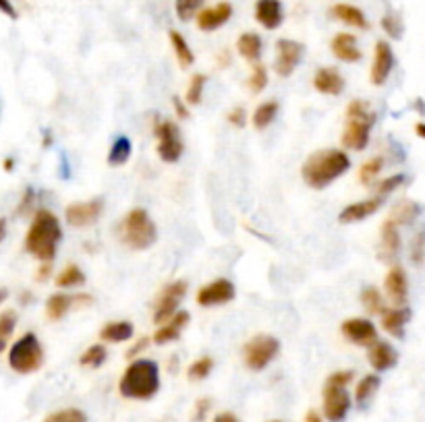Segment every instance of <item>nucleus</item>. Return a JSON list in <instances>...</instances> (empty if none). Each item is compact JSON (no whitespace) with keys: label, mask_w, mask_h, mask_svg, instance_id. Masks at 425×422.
Returning <instances> with one entry per match:
<instances>
[{"label":"nucleus","mask_w":425,"mask_h":422,"mask_svg":"<svg viewBox=\"0 0 425 422\" xmlns=\"http://www.w3.org/2000/svg\"><path fill=\"white\" fill-rule=\"evenodd\" d=\"M63 240L61 220L50 210H38L25 234V251L40 263H52Z\"/></svg>","instance_id":"1"},{"label":"nucleus","mask_w":425,"mask_h":422,"mask_svg":"<svg viewBox=\"0 0 425 422\" xmlns=\"http://www.w3.org/2000/svg\"><path fill=\"white\" fill-rule=\"evenodd\" d=\"M349 168L351 160L344 153V149H319L303 162L301 176L307 187L319 190L339 180L342 174L349 172Z\"/></svg>","instance_id":"2"},{"label":"nucleus","mask_w":425,"mask_h":422,"mask_svg":"<svg viewBox=\"0 0 425 422\" xmlns=\"http://www.w3.org/2000/svg\"><path fill=\"white\" fill-rule=\"evenodd\" d=\"M119 391L127 400H151L160 391V369L154 360L137 359L125 369Z\"/></svg>","instance_id":"3"},{"label":"nucleus","mask_w":425,"mask_h":422,"mask_svg":"<svg viewBox=\"0 0 425 422\" xmlns=\"http://www.w3.org/2000/svg\"><path fill=\"white\" fill-rule=\"evenodd\" d=\"M376 123V114L365 100H353L346 106V123L340 135V143L346 149L361 151L367 148L371 127Z\"/></svg>","instance_id":"4"},{"label":"nucleus","mask_w":425,"mask_h":422,"mask_svg":"<svg viewBox=\"0 0 425 422\" xmlns=\"http://www.w3.org/2000/svg\"><path fill=\"white\" fill-rule=\"evenodd\" d=\"M119 234H121L123 245L129 247V249H133V251H146L158 240L156 224L151 222L148 211L141 210V207L131 210L123 217Z\"/></svg>","instance_id":"5"},{"label":"nucleus","mask_w":425,"mask_h":422,"mask_svg":"<svg viewBox=\"0 0 425 422\" xmlns=\"http://www.w3.org/2000/svg\"><path fill=\"white\" fill-rule=\"evenodd\" d=\"M44 364V348L42 341L36 334L27 331L17 339L11 350H9V366L17 375H31L40 371Z\"/></svg>","instance_id":"6"},{"label":"nucleus","mask_w":425,"mask_h":422,"mask_svg":"<svg viewBox=\"0 0 425 422\" xmlns=\"http://www.w3.org/2000/svg\"><path fill=\"white\" fill-rule=\"evenodd\" d=\"M280 352V341L270 334H257L243 346V362L251 371H264Z\"/></svg>","instance_id":"7"},{"label":"nucleus","mask_w":425,"mask_h":422,"mask_svg":"<svg viewBox=\"0 0 425 422\" xmlns=\"http://www.w3.org/2000/svg\"><path fill=\"white\" fill-rule=\"evenodd\" d=\"M154 135H156V139H158V143H156V153H158V158H160L162 162H166V164L179 162L181 155H183V149H185L179 127H176L174 123H170V120H162V123H156Z\"/></svg>","instance_id":"8"},{"label":"nucleus","mask_w":425,"mask_h":422,"mask_svg":"<svg viewBox=\"0 0 425 422\" xmlns=\"http://www.w3.org/2000/svg\"><path fill=\"white\" fill-rule=\"evenodd\" d=\"M185 294H187V282L176 279L166 284L154 300V323L162 325L164 321H169L179 311V304L183 302Z\"/></svg>","instance_id":"9"},{"label":"nucleus","mask_w":425,"mask_h":422,"mask_svg":"<svg viewBox=\"0 0 425 422\" xmlns=\"http://www.w3.org/2000/svg\"><path fill=\"white\" fill-rule=\"evenodd\" d=\"M102 213H104V199L96 197L89 201H75V203L66 205L64 220L73 228H87V226L96 224Z\"/></svg>","instance_id":"10"},{"label":"nucleus","mask_w":425,"mask_h":422,"mask_svg":"<svg viewBox=\"0 0 425 422\" xmlns=\"http://www.w3.org/2000/svg\"><path fill=\"white\" fill-rule=\"evenodd\" d=\"M351 410V396L346 387L328 383L324 385V416L330 422H342Z\"/></svg>","instance_id":"11"},{"label":"nucleus","mask_w":425,"mask_h":422,"mask_svg":"<svg viewBox=\"0 0 425 422\" xmlns=\"http://www.w3.org/2000/svg\"><path fill=\"white\" fill-rule=\"evenodd\" d=\"M305 48L303 43L295 42V40H278L276 42V63H274V71L278 77H291L295 73L299 63L303 61Z\"/></svg>","instance_id":"12"},{"label":"nucleus","mask_w":425,"mask_h":422,"mask_svg":"<svg viewBox=\"0 0 425 422\" xmlns=\"http://www.w3.org/2000/svg\"><path fill=\"white\" fill-rule=\"evenodd\" d=\"M340 331H342V336L349 339L351 344L363 346V348H369L378 339L376 325L369 319H363V316H353V319L342 321Z\"/></svg>","instance_id":"13"},{"label":"nucleus","mask_w":425,"mask_h":422,"mask_svg":"<svg viewBox=\"0 0 425 422\" xmlns=\"http://www.w3.org/2000/svg\"><path fill=\"white\" fill-rule=\"evenodd\" d=\"M236 294L233 282L229 279H214L210 284L201 286L199 292H197V304L204 307V309H212L218 304H226L231 302Z\"/></svg>","instance_id":"14"},{"label":"nucleus","mask_w":425,"mask_h":422,"mask_svg":"<svg viewBox=\"0 0 425 422\" xmlns=\"http://www.w3.org/2000/svg\"><path fill=\"white\" fill-rule=\"evenodd\" d=\"M394 68V52L390 48V43L384 42H376V48H374V63H371V71H369V81L371 85H384L388 81L390 73Z\"/></svg>","instance_id":"15"},{"label":"nucleus","mask_w":425,"mask_h":422,"mask_svg":"<svg viewBox=\"0 0 425 422\" xmlns=\"http://www.w3.org/2000/svg\"><path fill=\"white\" fill-rule=\"evenodd\" d=\"M233 17V4L231 2H218L216 6L204 9L197 13V27L201 31H216Z\"/></svg>","instance_id":"16"},{"label":"nucleus","mask_w":425,"mask_h":422,"mask_svg":"<svg viewBox=\"0 0 425 422\" xmlns=\"http://www.w3.org/2000/svg\"><path fill=\"white\" fill-rule=\"evenodd\" d=\"M384 199L382 197H369V199H363V201H355L351 205H346L344 210L339 213L340 224H357L367 220L369 215H374L376 211L382 207Z\"/></svg>","instance_id":"17"},{"label":"nucleus","mask_w":425,"mask_h":422,"mask_svg":"<svg viewBox=\"0 0 425 422\" xmlns=\"http://www.w3.org/2000/svg\"><path fill=\"white\" fill-rule=\"evenodd\" d=\"M255 21L264 29L274 31L284 21V11L280 0H257L255 2Z\"/></svg>","instance_id":"18"},{"label":"nucleus","mask_w":425,"mask_h":422,"mask_svg":"<svg viewBox=\"0 0 425 422\" xmlns=\"http://www.w3.org/2000/svg\"><path fill=\"white\" fill-rule=\"evenodd\" d=\"M401 251V232L399 226L392 220H386L382 224V232H380V251L378 257L384 263H392Z\"/></svg>","instance_id":"19"},{"label":"nucleus","mask_w":425,"mask_h":422,"mask_svg":"<svg viewBox=\"0 0 425 422\" xmlns=\"http://www.w3.org/2000/svg\"><path fill=\"white\" fill-rule=\"evenodd\" d=\"M187 325H189V313L187 311H176L169 321H164L162 325H158V329H156V334H154L151 339L156 344H160V346L170 344V341L181 338V334L185 331Z\"/></svg>","instance_id":"20"},{"label":"nucleus","mask_w":425,"mask_h":422,"mask_svg":"<svg viewBox=\"0 0 425 422\" xmlns=\"http://www.w3.org/2000/svg\"><path fill=\"white\" fill-rule=\"evenodd\" d=\"M384 288H386V294L388 298L403 307L406 302V296H409V279H406V274L401 265H394L390 267V272L386 274V279H384Z\"/></svg>","instance_id":"21"},{"label":"nucleus","mask_w":425,"mask_h":422,"mask_svg":"<svg viewBox=\"0 0 425 422\" xmlns=\"http://www.w3.org/2000/svg\"><path fill=\"white\" fill-rule=\"evenodd\" d=\"M314 87L321 96H340L344 91V79L336 66H321L314 75Z\"/></svg>","instance_id":"22"},{"label":"nucleus","mask_w":425,"mask_h":422,"mask_svg":"<svg viewBox=\"0 0 425 422\" xmlns=\"http://www.w3.org/2000/svg\"><path fill=\"white\" fill-rule=\"evenodd\" d=\"M330 48H332V54L342 61V63H359L363 56V52L359 50V46H357V38L353 36V34H346V31H340L336 34L334 38H332V43H330Z\"/></svg>","instance_id":"23"},{"label":"nucleus","mask_w":425,"mask_h":422,"mask_svg":"<svg viewBox=\"0 0 425 422\" xmlns=\"http://www.w3.org/2000/svg\"><path fill=\"white\" fill-rule=\"evenodd\" d=\"M367 360H369V364H371L378 373H382V371L392 369V366L399 362V352H396L390 344H386V341H378V339H376V341L369 346Z\"/></svg>","instance_id":"24"},{"label":"nucleus","mask_w":425,"mask_h":422,"mask_svg":"<svg viewBox=\"0 0 425 422\" xmlns=\"http://www.w3.org/2000/svg\"><path fill=\"white\" fill-rule=\"evenodd\" d=\"M411 319V311L406 307L399 309H386L382 313V327L386 334H390L392 338H404V325Z\"/></svg>","instance_id":"25"},{"label":"nucleus","mask_w":425,"mask_h":422,"mask_svg":"<svg viewBox=\"0 0 425 422\" xmlns=\"http://www.w3.org/2000/svg\"><path fill=\"white\" fill-rule=\"evenodd\" d=\"M261 48H264V43H261V38L254 34V31H245V34H241L239 36V40H236V52H239V56L241 58H245L247 63H259V58H261Z\"/></svg>","instance_id":"26"},{"label":"nucleus","mask_w":425,"mask_h":422,"mask_svg":"<svg viewBox=\"0 0 425 422\" xmlns=\"http://www.w3.org/2000/svg\"><path fill=\"white\" fill-rule=\"evenodd\" d=\"M133 338V323L131 321H110L102 325L100 339L106 344H123Z\"/></svg>","instance_id":"27"},{"label":"nucleus","mask_w":425,"mask_h":422,"mask_svg":"<svg viewBox=\"0 0 425 422\" xmlns=\"http://www.w3.org/2000/svg\"><path fill=\"white\" fill-rule=\"evenodd\" d=\"M332 17L342 21L344 25L357 27V29H367L369 27L367 17L363 15L361 9H357L353 4H336V6H332Z\"/></svg>","instance_id":"28"},{"label":"nucleus","mask_w":425,"mask_h":422,"mask_svg":"<svg viewBox=\"0 0 425 422\" xmlns=\"http://www.w3.org/2000/svg\"><path fill=\"white\" fill-rule=\"evenodd\" d=\"M419 215H421V205H419L417 201L403 199L401 203L394 205V210H392L388 220H392L396 226H411Z\"/></svg>","instance_id":"29"},{"label":"nucleus","mask_w":425,"mask_h":422,"mask_svg":"<svg viewBox=\"0 0 425 422\" xmlns=\"http://www.w3.org/2000/svg\"><path fill=\"white\" fill-rule=\"evenodd\" d=\"M73 309H75V296L52 294L46 300V316L50 321H61Z\"/></svg>","instance_id":"30"},{"label":"nucleus","mask_w":425,"mask_h":422,"mask_svg":"<svg viewBox=\"0 0 425 422\" xmlns=\"http://www.w3.org/2000/svg\"><path fill=\"white\" fill-rule=\"evenodd\" d=\"M170 38V46H172V52H174V56H176V61L181 64V68H189L195 61V54H193L191 46L189 42L185 40V36L181 34V31H176V29H172L169 34Z\"/></svg>","instance_id":"31"},{"label":"nucleus","mask_w":425,"mask_h":422,"mask_svg":"<svg viewBox=\"0 0 425 422\" xmlns=\"http://www.w3.org/2000/svg\"><path fill=\"white\" fill-rule=\"evenodd\" d=\"M131 153H133V143H131V139L125 137V135H121V137L114 139L112 148L108 151V164L114 166V168L125 166L129 162V158H131Z\"/></svg>","instance_id":"32"},{"label":"nucleus","mask_w":425,"mask_h":422,"mask_svg":"<svg viewBox=\"0 0 425 422\" xmlns=\"http://www.w3.org/2000/svg\"><path fill=\"white\" fill-rule=\"evenodd\" d=\"M278 110H280V104H278L276 100H268V102H261V104L255 108L254 118H251L254 127L257 128V130H264V128L270 127V125H272V123L276 120Z\"/></svg>","instance_id":"33"},{"label":"nucleus","mask_w":425,"mask_h":422,"mask_svg":"<svg viewBox=\"0 0 425 422\" xmlns=\"http://www.w3.org/2000/svg\"><path fill=\"white\" fill-rule=\"evenodd\" d=\"M380 377L378 375H365L361 381H359V385H357V389H355V401L359 403V406H367V401L371 400L376 393H378V389H380Z\"/></svg>","instance_id":"34"},{"label":"nucleus","mask_w":425,"mask_h":422,"mask_svg":"<svg viewBox=\"0 0 425 422\" xmlns=\"http://www.w3.org/2000/svg\"><path fill=\"white\" fill-rule=\"evenodd\" d=\"M108 359V350L104 344H91L79 356V364L85 369H100Z\"/></svg>","instance_id":"35"},{"label":"nucleus","mask_w":425,"mask_h":422,"mask_svg":"<svg viewBox=\"0 0 425 422\" xmlns=\"http://www.w3.org/2000/svg\"><path fill=\"white\" fill-rule=\"evenodd\" d=\"M56 286L59 288H75V286H81L85 284V274L84 269L79 267V265H75V263H71V265H66L61 274L56 275Z\"/></svg>","instance_id":"36"},{"label":"nucleus","mask_w":425,"mask_h":422,"mask_svg":"<svg viewBox=\"0 0 425 422\" xmlns=\"http://www.w3.org/2000/svg\"><path fill=\"white\" fill-rule=\"evenodd\" d=\"M361 304L365 307V311H367L369 315H382L384 311H386L382 294H380V290L374 288V286L365 288L361 292Z\"/></svg>","instance_id":"37"},{"label":"nucleus","mask_w":425,"mask_h":422,"mask_svg":"<svg viewBox=\"0 0 425 422\" xmlns=\"http://www.w3.org/2000/svg\"><path fill=\"white\" fill-rule=\"evenodd\" d=\"M15 327H17V313H15V311H4V313H0V354L6 350L9 339L13 336Z\"/></svg>","instance_id":"38"},{"label":"nucleus","mask_w":425,"mask_h":422,"mask_svg":"<svg viewBox=\"0 0 425 422\" xmlns=\"http://www.w3.org/2000/svg\"><path fill=\"white\" fill-rule=\"evenodd\" d=\"M206 81H208V77L206 75H201V73H197V75H193L191 81L187 85V91H185V102L189 106H199L201 104V100H204V89H206Z\"/></svg>","instance_id":"39"},{"label":"nucleus","mask_w":425,"mask_h":422,"mask_svg":"<svg viewBox=\"0 0 425 422\" xmlns=\"http://www.w3.org/2000/svg\"><path fill=\"white\" fill-rule=\"evenodd\" d=\"M384 168V158L382 155H376V158H369L367 162H363L361 168H359V182L361 185H371L376 178H378V174L382 172Z\"/></svg>","instance_id":"40"},{"label":"nucleus","mask_w":425,"mask_h":422,"mask_svg":"<svg viewBox=\"0 0 425 422\" xmlns=\"http://www.w3.org/2000/svg\"><path fill=\"white\" fill-rule=\"evenodd\" d=\"M214 369V359L212 356H199L197 360H193L187 369V377L189 381H204L206 377H210Z\"/></svg>","instance_id":"41"},{"label":"nucleus","mask_w":425,"mask_h":422,"mask_svg":"<svg viewBox=\"0 0 425 422\" xmlns=\"http://www.w3.org/2000/svg\"><path fill=\"white\" fill-rule=\"evenodd\" d=\"M409 257H411V263L421 267L425 265V226L419 228L413 240H411V249H409Z\"/></svg>","instance_id":"42"},{"label":"nucleus","mask_w":425,"mask_h":422,"mask_svg":"<svg viewBox=\"0 0 425 422\" xmlns=\"http://www.w3.org/2000/svg\"><path fill=\"white\" fill-rule=\"evenodd\" d=\"M247 87L251 89V93H261L268 87V68L261 63H254L251 75L247 79Z\"/></svg>","instance_id":"43"},{"label":"nucleus","mask_w":425,"mask_h":422,"mask_svg":"<svg viewBox=\"0 0 425 422\" xmlns=\"http://www.w3.org/2000/svg\"><path fill=\"white\" fill-rule=\"evenodd\" d=\"M44 422H87V416L79 408H63V410L48 414Z\"/></svg>","instance_id":"44"},{"label":"nucleus","mask_w":425,"mask_h":422,"mask_svg":"<svg viewBox=\"0 0 425 422\" xmlns=\"http://www.w3.org/2000/svg\"><path fill=\"white\" fill-rule=\"evenodd\" d=\"M204 0H174V11L181 21H191L195 13L201 9Z\"/></svg>","instance_id":"45"},{"label":"nucleus","mask_w":425,"mask_h":422,"mask_svg":"<svg viewBox=\"0 0 425 422\" xmlns=\"http://www.w3.org/2000/svg\"><path fill=\"white\" fill-rule=\"evenodd\" d=\"M382 29L390 36V38H394V40H401L403 38V31H404V25L403 19L396 15V13H386L382 17Z\"/></svg>","instance_id":"46"},{"label":"nucleus","mask_w":425,"mask_h":422,"mask_svg":"<svg viewBox=\"0 0 425 422\" xmlns=\"http://www.w3.org/2000/svg\"><path fill=\"white\" fill-rule=\"evenodd\" d=\"M404 180H406V176L404 174H394V176H388V178H384L382 182L378 185V189H376V197H388L390 192H394V190H399L404 185Z\"/></svg>","instance_id":"47"},{"label":"nucleus","mask_w":425,"mask_h":422,"mask_svg":"<svg viewBox=\"0 0 425 422\" xmlns=\"http://www.w3.org/2000/svg\"><path fill=\"white\" fill-rule=\"evenodd\" d=\"M226 120H229V125H233V127H236V128L245 127V125H247V114H245V108H241V106L233 108V110L229 112Z\"/></svg>","instance_id":"48"},{"label":"nucleus","mask_w":425,"mask_h":422,"mask_svg":"<svg viewBox=\"0 0 425 422\" xmlns=\"http://www.w3.org/2000/svg\"><path fill=\"white\" fill-rule=\"evenodd\" d=\"M210 400L208 398H201V400L195 401V408H193V422H204V418L208 416V410H210Z\"/></svg>","instance_id":"49"},{"label":"nucleus","mask_w":425,"mask_h":422,"mask_svg":"<svg viewBox=\"0 0 425 422\" xmlns=\"http://www.w3.org/2000/svg\"><path fill=\"white\" fill-rule=\"evenodd\" d=\"M355 377V373L353 371H336V373H332L330 377H328V383H334V385H342V387H346L351 381Z\"/></svg>","instance_id":"50"},{"label":"nucleus","mask_w":425,"mask_h":422,"mask_svg":"<svg viewBox=\"0 0 425 422\" xmlns=\"http://www.w3.org/2000/svg\"><path fill=\"white\" fill-rule=\"evenodd\" d=\"M34 201H36V192H34V189H27L23 192V199L17 211H19V213H27V211L34 207Z\"/></svg>","instance_id":"51"},{"label":"nucleus","mask_w":425,"mask_h":422,"mask_svg":"<svg viewBox=\"0 0 425 422\" xmlns=\"http://www.w3.org/2000/svg\"><path fill=\"white\" fill-rule=\"evenodd\" d=\"M172 108H174V114L181 118V120H187L189 118V110H187V106L183 100H179L176 96L172 98Z\"/></svg>","instance_id":"52"},{"label":"nucleus","mask_w":425,"mask_h":422,"mask_svg":"<svg viewBox=\"0 0 425 422\" xmlns=\"http://www.w3.org/2000/svg\"><path fill=\"white\" fill-rule=\"evenodd\" d=\"M0 13H4V15L11 17V19H17V17H19L15 4H13L11 0H0Z\"/></svg>","instance_id":"53"},{"label":"nucleus","mask_w":425,"mask_h":422,"mask_svg":"<svg viewBox=\"0 0 425 422\" xmlns=\"http://www.w3.org/2000/svg\"><path fill=\"white\" fill-rule=\"evenodd\" d=\"M149 346V338H139L135 341V346L133 348H129L127 350V359H133V356H137L141 350H146Z\"/></svg>","instance_id":"54"},{"label":"nucleus","mask_w":425,"mask_h":422,"mask_svg":"<svg viewBox=\"0 0 425 422\" xmlns=\"http://www.w3.org/2000/svg\"><path fill=\"white\" fill-rule=\"evenodd\" d=\"M50 274H52V263H40V269L36 274V279L38 282H46L50 277Z\"/></svg>","instance_id":"55"},{"label":"nucleus","mask_w":425,"mask_h":422,"mask_svg":"<svg viewBox=\"0 0 425 422\" xmlns=\"http://www.w3.org/2000/svg\"><path fill=\"white\" fill-rule=\"evenodd\" d=\"M214 422H239V418L234 416L233 412H220V414L214 418Z\"/></svg>","instance_id":"56"},{"label":"nucleus","mask_w":425,"mask_h":422,"mask_svg":"<svg viewBox=\"0 0 425 422\" xmlns=\"http://www.w3.org/2000/svg\"><path fill=\"white\" fill-rule=\"evenodd\" d=\"M305 422H324V418L319 416L316 410H309V412L305 414Z\"/></svg>","instance_id":"57"},{"label":"nucleus","mask_w":425,"mask_h":422,"mask_svg":"<svg viewBox=\"0 0 425 422\" xmlns=\"http://www.w3.org/2000/svg\"><path fill=\"white\" fill-rule=\"evenodd\" d=\"M4 236H6V220L0 217V242L4 240Z\"/></svg>","instance_id":"58"},{"label":"nucleus","mask_w":425,"mask_h":422,"mask_svg":"<svg viewBox=\"0 0 425 422\" xmlns=\"http://www.w3.org/2000/svg\"><path fill=\"white\" fill-rule=\"evenodd\" d=\"M2 166H4V170H6V172H11V170L15 168V160H13V158H6Z\"/></svg>","instance_id":"59"},{"label":"nucleus","mask_w":425,"mask_h":422,"mask_svg":"<svg viewBox=\"0 0 425 422\" xmlns=\"http://www.w3.org/2000/svg\"><path fill=\"white\" fill-rule=\"evenodd\" d=\"M226 64H231V54H229V52H222V56H220V66H226Z\"/></svg>","instance_id":"60"},{"label":"nucleus","mask_w":425,"mask_h":422,"mask_svg":"<svg viewBox=\"0 0 425 422\" xmlns=\"http://www.w3.org/2000/svg\"><path fill=\"white\" fill-rule=\"evenodd\" d=\"M415 133H417V137H421V139H425V125H424V123H419V125H415Z\"/></svg>","instance_id":"61"},{"label":"nucleus","mask_w":425,"mask_h":422,"mask_svg":"<svg viewBox=\"0 0 425 422\" xmlns=\"http://www.w3.org/2000/svg\"><path fill=\"white\" fill-rule=\"evenodd\" d=\"M6 298H9V290H6V288H0V304H2Z\"/></svg>","instance_id":"62"},{"label":"nucleus","mask_w":425,"mask_h":422,"mask_svg":"<svg viewBox=\"0 0 425 422\" xmlns=\"http://www.w3.org/2000/svg\"><path fill=\"white\" fill-rule=\"evenodd\" d=\"M50 143H52V135L48 133V135H44V148H50Z\"/></svg>","instance_id":"63"},{"label":"nucleus","mask_w":425,"mask_h":422,"mask_svg":"<svg viewBox=\"0 0 425 422\" xmlns=\"http://www.w3.org/2000/svg\"><path fill=\"white\" fill-rule=\"evenodd\" d=\"M270 422H280V421H270Z\"/></svg>","instance_id":"64"}]
</instances>
